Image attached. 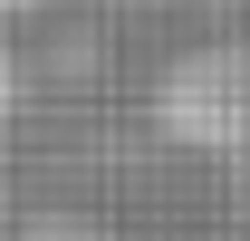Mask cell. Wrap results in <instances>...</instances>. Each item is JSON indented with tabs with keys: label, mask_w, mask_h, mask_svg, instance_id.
I'll return each instance as SVG.
<instances>
[{
	"label": "cell",
	"mask_w": 250,
	"mask_h": 241,
	"mask_svg": "<svg viewBox=\"0 0 250 241\" xmlns=\"http://www.w3.org/2000/svg\"><path fill=\"white\" fill-rule=\"evenodd\" d=\"M29 10H39V0H10V20H29Z\"/></svg>",
	"instance_id": "cell-3"
},
{
	"label": "cell",
	"mask_w": 250,
	"mask_h": 241,
	"mask_svg": "<svg viewBox=\"0 0 250 241\" xmlns=\"http://www.w3.org/2000/svg\"><path fill=\"white\" fill-rule=\"evenodd\" d=\"M20 241H125V232H106L96 212H39V222H20Z\"/></svg>",
	"instance_id": "cell-2"
},
{
	"label": "cell",
	"mask_w": 250,
	"mask_h": 241,
	"mask_svg": "<svg viewBox=\"0 0 250 241\" xmlns=\"http://www.w3.org/2000/svg\"><path fill=\"white\" fill-rule=\"evenodd\" d=\"M154 125L183 154H250V39H192L154 77Z\"/></svg>",
	"instance_id": "cell-1"
}]
</instances>
